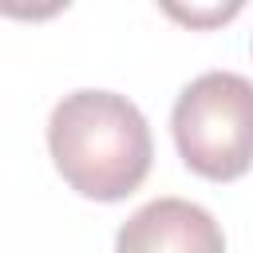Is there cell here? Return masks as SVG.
<instances>
[{
  "instance_id": "2",
  "label": "cell",
  "mask_w": 253,
  "mask_h": 253,
  "mask_svg": "<svg viewBox=\"0 0 253 253\" xmlns=\"http://www.w3.org/2000/svg\"><path fill=\"white\" fill-rule=\"evenodd\" d=\"M170 130L194 174L210 182L241 178L253 166V83L237 71H202L174 99Z\"/></svg>"
},
{
  "instance_id": "3",
  "label": "cell",
  "mask_w": 253,
  "mask_h": 253,
  "mask_svg": "<svg viewBox=\"0 0 253 253\" xmlns=\"http://www.w3.org/2000/svg\"><path fill=\"white\" fill-rule=\"evenodd\" d=\"M115 253H225V233L206 206L154 198L119 225Z\"/></svg>"
},
{
  "instance_id": "1",
  "label": "cell",
  "mask_w": 253,
  "mask_h": 253,
  "mask_svg": "<svg viewBox=\"0 0 253 253\" xmlns=\"http://www.w3.org/2000/svg\"><path fill=\"white\" fill-rule=\"evenodd\" d=\"M47 150L63 182L95 202H119L142 186L154 162L146 115L115 91L63 95L47 119Z\"/></svg>"
}]
</instances>
